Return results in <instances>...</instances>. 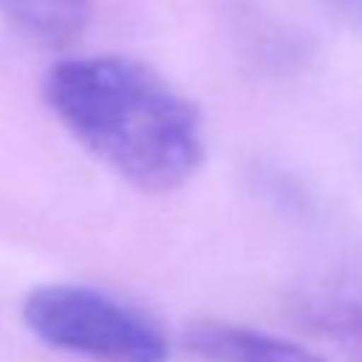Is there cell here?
Instances as JSON below:
<instances>
[{"instance_id": "1", "label": "cell", "mask_w": 362, "mask_h": 362, "mask_svg": "<svg viewBox=\"0 0 362 362\" xmlns=\"http://www.w3.org/2000/svg\"><path fill=\"white\" fill-rule=\"evenodd\" d=\"M42 96L65 130L139 189L184 187L204 164V116L150 65L116 57H71L48 68Z\"/></svg>"}, {"instance_id": "2", "label": "cell", "mask_w": 362, "mask_h": 362, "mask_svg": "<svg viewBox=\"0 0 362 362\" xmlns=\"http://www.w3.org/2000/svg\"><path fill=\"white\" fill-rule=\"evenodd\" d=\"M23 322L40 342L90 362H170L167 334L147 314L90 286L28 291Z\"/></svg>"}, {"instance_id": "3", "label": "cell", "mask_w": 362, "mask_h": 362, "mask_svg": "<svg viewBox=\"0 0 362 362\" xmlns=\"http://www.w3.org/2000/svg\"><path fill=\"white\" fill-rule=\"evenodd\" d=\"M288 317L345 362H362V263L300 283L288 297Z\"/></svg>"}, {"instance_id": "4", "label": "cell", "mask_w": 362, "mask_h": 362, "mask_svg": "<svg viewBox=\"0 0 362 362\" xmlns=\"http://www.w3.org/2000/svg\"><path fill=\"white\" fill-rule=\"evenodd\" d=\"M181 345L201 362H328L303 342L226 320L187 322Z\"/></svg>"}, {"instance_id": "5", "label": "cell", "mask_w": 362, "mask_h": 362, "mask_svg": "<svg viewBox=\"0 0 362 362\" xmlns=\"http://www.w3.org/2000/svg\"><path fill=\"white\" fill-rule=\"evenodd\" d=\"M0 17L28 40L59 48L85 31L90 0H0Z\"/></svg>"}, {"instance_id": "6", "label": "cell", "mask_w": 362, "mask_h": 362, "mask_svg": "<svg viewBox=\"0 0 362 362\" xmlns=\"http://www.w3.org/2000/svg\"><path fill=\"white\" fill-rule=\"evenodd\" d=\"M322 6L342 20L354 34L362 37V0H322Z\"/></svg>"}]
</instances>
